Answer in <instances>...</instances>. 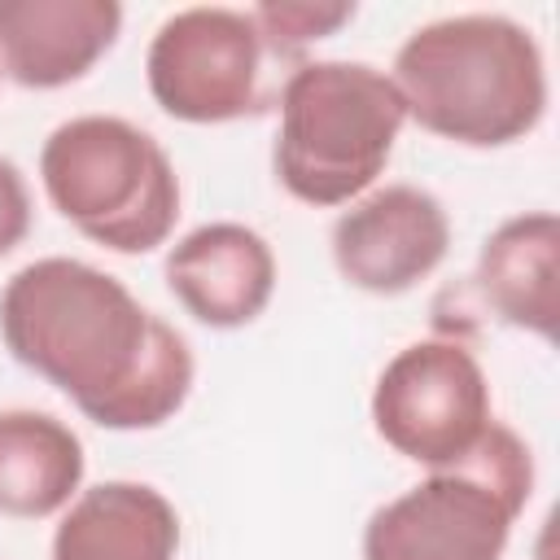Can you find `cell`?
<instances>
[{
	"label": "cell",
	"mask_w": 560,
	"mask_h": 560,
	"mask_svg": "<svg viewBox=\"0 0 560 560\" xmlns=\"http://www.w3.org/2000/svg\"><path fill=\"white\" fill-rule=\"evenodd\" d=\"M4 350L57 385L101 429H158L192 389V350L175 324L140 306L83 258H35L0 289Z\"/></svg>",
	"instance_id": "6da1fadb"
},
{
	"label": "cell",
	"mask_w": 560,
	"mask_h": 560,
	"mask_svg": "<svg viewBox=\"0 0 560 560\" xmlns=\"http://www.w3.org/2000/svg\"><path fill=\"white\" fill-rule=\"evenodd\" d=\"M402 109L424 131L503 149L547 114V61L529 26L503 13H451L416 26L389 70Z\"/></svg>",
	"instance_id": "7a4b0ae2"
},
{
	"label": "cell",
	"mask_w": 560,
	"mask_h": 560,
	"mask_svg": "<svg viewBox=\"0 0 560 560\" xmlns=\"http://www.w3.org/2000/svg\"><path fill=\"white\" fill-rule=\"evenodd\" d=\"M276 179L306 206H350L385 171L407 122L394 79L368 61H302L276 96Z\"/></svg>",
	"instance_id": "3957f363"
},
{
	"label": "cell",
	"mask_w": 560,
	"mask_h": 560,
	"mask_svg": "<svg viewBox=\"0 0 560 560\" xmlns=\"http://www.w3.org/2000/svg\"><path fill=\"white\" fill-rule=\"evenodd\" d=\"M39 179L52 210L114 254H149L175 232V162L118 114H79L52 127L39 149Z\"/></svg>",
	"instance_id": "277c9868"
},
{
	"label": "cell",
	"mask_w": 560,
	"mask_h": 560,
	"mask_svg": "<svg viewBox=\"0 0 560 560\" xmlns=\"http://www.w3.org/2000/svg\"><path fill=\"white\" fill-rule=\"evenodd\" d=\"M534 490V455L490 420L481 442L381 503L363 525V560H503Z\"/></svg>",
	"instance_id": "5b68a950"
},
{
	"label": "cell",
	"mask_w": 560,
	"mask_h": 560,
	"mask_svg": "<svg viewBox=\"0 0 560 560\" xmlns=\"http://www.w3.org/2000/svg\"><path fill=\"white\" fill-rule=\"evenodd\" d=\"M280 66L289 61L276 57L249 9L228 4H192L171 13L144 52V79L162 114L201 127L267 114L289 79Z\"/></svg>",
	"instance_id": "8992f818"
},
{
	"label": "cell",
	"mask_w": 560,
	"mask_h": 560,
	"mask_svg": "<svg viewBox=\"0 0 560 560\" xmlns=\"http://www.w3.org/2000/svg\"><path fill=\"white\" fill-rule=\"evenodd\" d=\"M490 420V381L459 337L402 346L372 389V429L389 451L424 468L464 459Z\"/></svg>",
	"instance_id": "52a82bcc"
},
{
	"label": "cell",
	"mask_w": 560,
	"mask_h": 560,
	"mask_svg": "<svg viewBox=\"0 0 560 560\" xmlns=\"http://www.w3.org/2000/svg\"><path fill=\"white\" fill-rule=\"evenodd\" d=\"M451 249V219L429 188L385 184L350 201L332 223V262L346 284L398 298L429 280Z\"/></svg>",
	"instance_id": "ba28073f"
},
{
	"label": "cell",
	"mask_w": 560,
	"mask_h": 560,
	"mask_svg": "<svg viewBox=\"0 0 560 560\" xmlns=\"http://www.w3.org/2000/svg\"><path fill=\"white\" fill-rule=\"evenodd\" d=\"M166 289L206 328L254 324L276 293V254L245 223H201L166 249Z\"/></svg>",
	"instance_id": "9c48e42d"
},
{
	"label": "cell",
	"mask_w": 560,
	"mask_h": 560,
	"mask_svg": "<svg viewBox=\"0 0 560 560\" xmlns=\"http://www.w3.org/2000/svg\"><path fill=\"white\" fill-rule=\"evenodd\" d=\"M114 0H0V74L52 92L79 83L118 39Z\"/></svg>",
	"instance_id": "30bf717a"
},
{
	"label": "cell",
	"mask_w": 560,
	"mask_h": 560,
	"mask_svg": "<svg viewBox=\"0 0 560 560\" xmlns=\"http://www.w3.org/2000/svg\"><path fill=\"white\" fill-rule=\"evenodd\" d=\"M481 306L508 328L556 341L560 324V223L551 210L503 219L477 254L472 271Z\"/></svg>",
	"instance_id": "8fae6325"
},
{
	"label": "cell",
	"mask_w": 560,
	"mask_h": 560,
	"mask_svg": "<svg viewBox=\"0 0 560 560\" xmlns=\"http://www.w3.org/2000/svg\"><path fill=\"white\" fill-rule=\"evenodd\" d=\"M179 512L144 481L79 490L52 529V560H175Z\"/></svg>",
	"instance_id": "7c38bea8"
},
{
	"label": "cell",
	"mask_w": 560,
	"mask_h": 560,
	"mask_svg": "<svg viewBox=\"0 0 560 560\" xmlns=\"http://www.w3.org/2000/svg\"><path fill=\"white\" fill-rule=\"evenodd\" d=\"M83 468V442L66 420L31 407L0 411V516L44 521L66 512Z\"/></svg>",
	"instance_id": "4fadbf2b"
},
{
	"label": "cell",
	"mask_w": 560,
	"mask_h": 560,
	"mask_svg": "<svg viewBox=\"0 0 560 560\" xmlns=\"http://www.w3.org/2000/svg\"><path fill=\"white\" fill-rule=\"evenodd\" d=\"M249 18L258 22L276 57H284L289 66H302V52L337 35L354 18V4L350 0H271V4H254Z\"/></svg>",
	"instance_id": "5bb4252c"
},
{
	"label": "cell",
	"mask_w": 560,
	"mask_h": 560,
	"mask_svg": "<svg viewBox=\"0 0 560 560\" xmlns=\"http://www.w3.org/2000/svg\"><path fill=\"white\" fill-rule=\"evenodd\" d=\"M31 232V188L22 171L0 158V258L13 254Z\"/></svg>",
	"instance_id": "9a60e30c"
},
{
	"label": "cell",
	"mask_w": 560,
	"mask_h": 560,
	"mask_svg": "<svg viewBox=\"0 0 560 560\" xmlns=\"http://www.w3.org/2000/svg\"><path fill=\"white\" fill-rule=\"evenodd\" d=\"M538 560H551V551H547V547H542V551H538Z\"/></svg>",
	"instance_id": "2e32d148"
}]
</instances>
